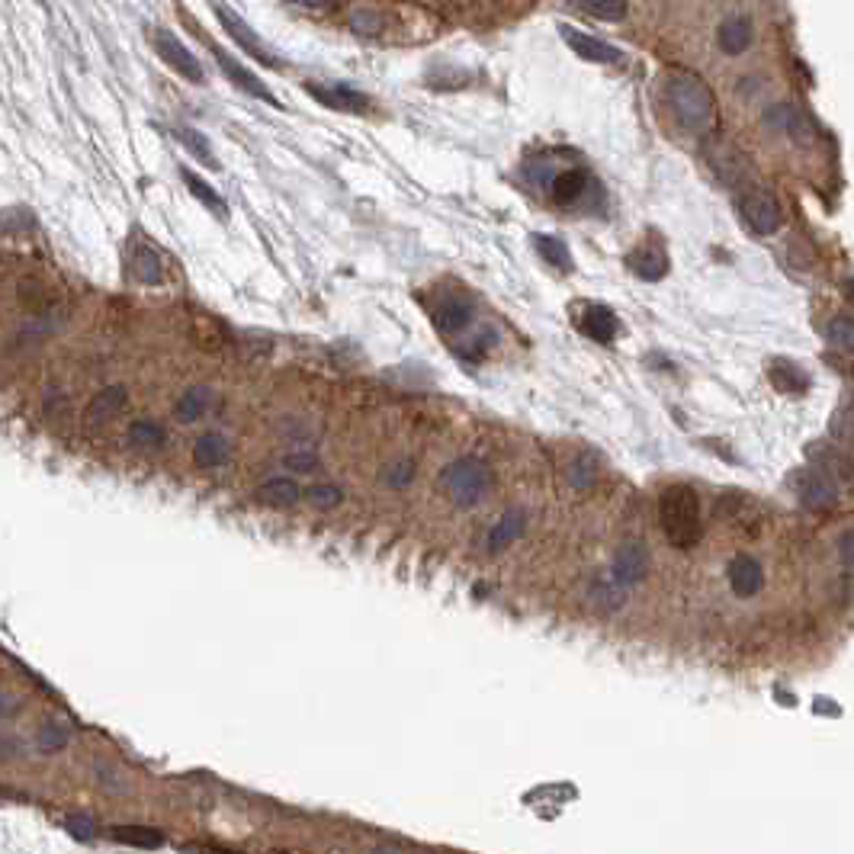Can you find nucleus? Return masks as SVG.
<instances>
[{
  "label": "nucleus",
  "mask_w": 854,
  "mask_h": 854,
  "mask_svg": "<svg viewBox=\"0 0 854 854\" xmlns=\"http://www.w3.org/2000/svg\"><path fill=\"white\" fill-rule=\"evenodd\" d=\"M646 562H649V556H646L643 543H636V540L623 543L617 549V556H614V572H610L614 585H620V588L639 585V582H643V575H646Z\"/></svg>",
  "instance_id": "9b49d317"
},
{
  "label": "nucleus",
  "mask_w": 854,
  "mask_h": 854,
  "mask_svg": "<svg viewBox=\"0 0 854 854\" xmlns=\"http://www.w3.org/2000/svg\"><path fill=\"white\" fill-rule=\"evenodd\" d=\"M729 588L739 594V598H755V594L765 588V569L761 562L752 556H736L729 562Z\"/></svg>",
  "instance_id": "2eb2a0df"
},
{
  "label": "nucleus",
  "mask_w": 854,
  "mask_h": 854,
  "mask_svg": "<svg viewBox=\"0 0 854 854\" xmlns=\"http://www.w3.org/2000/svg\"><path fill=\"white\" fill-rule=\"evenodd\" d=\"M305 90H309V94L322 106H331V110H341V113H366V110H370V97L360 94V90H354V87L309 81V84H305Z\"/></svg>",
  "instance_id": "9d476101"
},
{
  "label": "nucleus",
  "mask_w": 854,
  "mask_h": 854,
  "mask_svg": "<svg viewBox=\"0 0 854 854\" xmlns=\"http://www.w3.org/2000/svg\"><path fill=\"white\" fill-rule=\"evenodd\" d=\"M533 248H537V254L543 257L546 264H553L559 270H572V254L566 248V241H559L553 235H533Z\"/></svg>",
  "instance_id": "bb28decb"
},
{
  "label": "nucleus",
  "mask_w": 854,
  "mask_h": 854,
  "mask_svg": "<svg viewBox=\"0 0 854 854\" xmlns=\"http://www.w3.org/2000/svg\"><path fill=\"white\" fill-rule=\"evenodd\" d=\"M434 325L444 331V334H460L472 325V318H476V305H472L469 296H460V293H450L444 296L437 305H434Z\"/></svg>",
  "instance_id": "1a4fd4ad"
},
{
  "label": "nucleus",
  "mask_w": 854,
  "mask_h": 854,
  "mask_svg": "<svg viewBox=\"0 0 854 854\" xmlns=\"http://www.w3.org/2000/svg\"><path fill=\"white\" fill-rule=\"evenodd\" d=\"M354 29H360V33H376V29H379V17H373V13H357V17H354Z\"/></svg>",
  "instance_id": "4c0bfd02"
},
{
  "label": "nucleus",
  "mask_w": 854,
  "mask_h": 854,
  "mask_svg": "<svg viewBox=\"0 0 854 854\" xmlns=\"http://www.w3.org/2000/svg\"><path fill=\"white\" fill-rule=\"evenodd\" d=\"M594 476H598V460H594V456H575L569 466V482L575 488H588Z\"/></svg>",
  "instance_id": "72a5a7b5"
},
{
  "label": "nucleus",
  "mask_w": 854,
  "mask_h": 854,
  "mask_svg": "<svg viewBox=\"0 0 854 854\" xmlns=\"http://www.w3.org/2000/svg\"><path fill=\"white\" fill-rule=\"evenodd\" d=\"M829 341L845 350V354H854V318L848 315H838L829 322Z\"/></svg>",
  "instance_id": "473e14b6"
},
{
  "label": "nucleus",
  "mask_w": 854,
  "mask_h": 854,
  "mask_svg": "<svg viewBox=\"0 0 854 854\" xmlns=\"http://www.w3.org/2000/svg\"><path fill=\"white\" fill-rule=\"evenodd\" d=\"M341 498H344V495H341L338 485H309V488H305V501H309V505L318 508V511L338 508Z\"/></svg>",
  "instance_id": "2f4dec72"
},
{
  "label": "nucleus",
  "mask_w": 854,
  "mask_h": 854,
  "mask_svg": "<svg viewBox=\"0 0 854 854\" xmlns=\"http://www.w3.org/2000/svg\"><path fill=\"white\" fill-rule=\"evenodd\" d=\"M668 106L671 116L684 129L694 135H707L716 126V100L713 90L697 78V74H671L668 78Z\"/></svg>",
  "instance_id": "f257e3e1"
},
{
  "label": "nucleus",
  "mask_w": 854,
  "mask_h": 854,
  "mask_svg": "<svg viewBox=\"0 0 854 854\" xmlns=\"http://www.w3.org/2000/svg\"><path fill=\"white\" fill-rule=\"evenodd\" d=\"M68 832L74 838H81V842H90V838H94V822H90L87 816H74V819H68Z\"/></svg>",
  "instance_id": "e433bc0d"
},
{
  "label": "nucleus",
  "mask_w": 854,
  "mask_h": 854,
  "mask_svg": "<svg viewBox=\"0 0 854 854\" xmlns=\"http://www.w3.org/2000/svg\"><path fill=\"white\" fill-rule=\"evenodd\" d=\"M68 739H71V729L65 723H58V720H45L39 726V732H36L39 752H61L68 745Z\"/></svg>",
  "instance_id": "c756f323"
},
{
  "label": "nucleus",
  "mask_w": 854,
  "mask_h": 854,
  "mask_svg": "<svg viewBox=\"0 0 854 854\" xmlns=\"http://www.w3.org/2000/svg\"><path fill=\"white\" fill-rule=\"evenodd\" d=\"M659 521L671 546L691 549L700 540V498L691 485H668L659 498Z\"/></svg>",
  "instance_id": "f03ea898"
},
{
  "label": "nucleus",
  "mask_w": 854,
  "mask_h": 854,
  "mask_svg": "<svg viewBox=\"0 0 854 854\" xmlns=\"http://www.w3.org/2000/svg\"><path fill=\"white\" fill-rule=\"evenodd\" d=\"M768 376H771L774 389H781V392H803L806 383H810V376H806L800 366L787 357H774L768 363Z\"/></svg>",
  "instance_id": "4be33fe9"
},
{
  "label": "nucleus",
  "mask_w": 854,
  "mask_h": 854,
  "mask_svg": "<svg viewBox=\"0 0 854 854\" xmlns=\"http://www.w3.org/2000/svg\"><path fill=\"white\" fill-rule=\"evenodd\" d=\"M524 527H527V514L524 511H508L492 527V533H488V553H501V549H508L524 533Z\"/></svg>",
  "instance_id": "412c9836"
},
{
  "label": "nucleus",
  "mask_w": 854,
  "mask_h": 854,
  "mask_svg": "<svg viewBox=\"0 0 854 854\" xmlns=\"http://www.w3.org/2000/svg\"><path fill=\"white\" fill-rule=\"evenodd\" d=\"M254 498L267 508H293L302 498V488L296 485V479H267L264 485H257Z\"/></svg>",
  "instance_id": "f3484780"
},
{
  "label": "nucleus",
  "mask_w": 854,
  "mask_h": 854,
  "mask_svg": "<svg viewBox=\"0 0 854 854\" xmlns=\"http://www.w3.org/2000/svg\"><path fill=\"white\" fill-rule=\"evenodd\" d=\"M800 501L810 511H832L838 505V485L829 472L822 469H806L800 472V485H797Z\"/></svg>",
  "instance_id": "6e6552de"
},
{
  "label": "nucleus",
  "mask_w": 854,
  "mask_h": 854,
  "mask_svg": "<svg viewBox=\"0 0 854 854\" xmlns=\"http://www.w3.org/2000/svg\"><path fill=\"white\" fill-rule=\"evenodd\" d=\"M588 183H591V174L582 171V167H562V171H556L553 183H549V193H553L556 203H575L585 196Z\"/></svg>",
  "instance_id": "dca6fc26"
},
{
  "label": "nucleus",
  "mask_w": 854,
  "mask_h": 854,
  "mask_svg": "<svg viewBox=\"0 0 854 854\" xmlns=\"http://www.w3.org/2000/svg\"><path fill=\"white\" fill-rule=\"evenodd\" d=\"M440 492H444L456 508H472L485 498V492L492 488V472L476 456H463V460H453L440 469Z\"/></svg>",
  "instance_id": "7ed1b4c3"
},
{
  "label": "nucleus",
  "mask_w": 854,
  "mask_h": 854,
  "mask_svg": "<svg viewBox=\"0 0 854 854\" xmlns=\"http://www.w3.org/2000/svg\"><path fill=\"white\" fill-rule=\"evenodd\" d=\"M838 556H842L845 566L854 569V533H845L842 537V546H838Z\"/></svg>",
  "instance_id": "58836bf2"
},
{
  "label": "nucleus",
  "mask_w": 854,
  "mask_h": 854,
  "mask_svg": "<svg viewBox=\"0 0 854 854\" xmlns=\"http://www.w3.org/2000/svg\"><path fill=\"white\" fill-rule=\"evenodd\" d=\"M212 13H216V17L222 20L225 33L232 36V39L241 45L244 52H248V55H254L257 61H261V65H267V68H283V65H286V61H283L277 52H273L270 45H267L261 36H257L254 29H251L248 23H244V20L238 17V13L232 10V7H222V4H216V7H212Z\"/></svg>",
  "instance_id": "39448f33"
},
{
  "label": "nucleus",
  "mask_w": 854,
  "mask_h": 854,
  "mask_svg": "<svg viewBox=\"0 0 854 854\" xmlns=\"http://www.w3.org/2000/svg\"><path fill=\"white\" fill-rule=\"evenodd\" d=\"M742 216L752 225V232L758 235H774L781 228V206H777L774 193L768 190H749L742 200Z\"/></svg>",
  "instance_id": "423d86ee"
},
{
  "label": "nucleus",
  "mask_w": 854,
  "mask_h": 854,
  "mask_svg": "<svg viewBox=\"0 0 854 854\" xmlns=\"http://www.w3.org/2000/svg\"><path fill=\"white\" fill-rule=\"evenodd\" d=\"M707 161H710L713 171L720 174V180H726V183H736L739 174H742L739 151L732 148V145H726V142H720V139H710V142H707Z\"/></svg>",
  "instance_id": "a211bd4d"
},
{
  "label": "nucleus",
  "mask_w": 854,
  "mask_h": 854,
  "mask_svg": "<svg viewBox=\"0 0 854 854\" xmlns=\"http://www.w3.org/2000/svg\"><path fill=\"white\" fill-rule=\"evenodd\" d=\"M716 39H720V49L726 55H742L752 45V23L745 17H726L720 23V33H716Z\"/></svg>",
  "instance_id": "6ab92c4d"
},
{
  "label": "nucleus",
  "mask_w": 854,
  "mask_h": 854,
  "mask_svg": "<svg viewBox=\"0 0 854 854\" xmlns=\"http://www.w3.org/2000/svg\"><path fill=\"white\" fill-rule=\"evenodd\" d=\"M171 135H174V142L183 148V151H190V155L196 158V161H203L209 171H219V158L212 155V145H209V139L203 132H196V129H190V126H174L171 129Z\"/></svg>",
  "instance_id": "aec40b11"
},
{
  "label": "nucleus",
  "mask_w": 854,
  "mask_h": 854,
  "mask_svg": "<svg viewBox=\"0 0 854 854\" xmlns=\"http://www.w3.org/2000/svg\"><path fill=\"white\" fill-rule=\"evenodd\" d=\"M129 444L139 450H158L164 444V427L155 421H132L129 424Z\"/></svg>",
  "instance_id": "c85d7f7f"
},
{
  "label": "nucleus",
  "mask_w": 854,
  "mask_h": 854,
  "mask_svg": "<svg viewBox=\"0 0 854 854\" xmlns=\"http://www.w3.org/2000/svg\"><path fill=\"white\" fill-rule=\"evenodd\" d=\"M113 838L116 842H126V845H135V848H158L164 838H161V832H155V829H139V826H116L113 829Z\"/></svg>",
  "instance_id": "7c9ffc66"
},
{
  "label": "nucleus",
  "mask_w": 854,
  "mask_h": 854,
  "mask_svg": "<svg viewBox=\"0 0 854 854\" xmlns=\"http://www.w3.org/2000/svg\"><path fill=\"white\" fill-rule=\"evenodd\" d=\"M180 177H183V183H187V190H190V193L196 196V200H200V203L212 212V216L222 219V222L228 219V206L222 203V196H219L216 190H212L203 177H196V174L190 171V167H180Z\"/></svg>",
  "instance_id": "b1692460"
},
{
  "label": "nucleus",
  "mask_w": 854,
  "mask_h": 854,
  "mask_svg": "<svg viewBox=\"0 0 854 854\" xmlns=\"http://www.w3.org/2000/svg\"><path fill=\"white\" fill-rule=\"evenodd\" d=\"M411 476H415V463L411 460H392L386 469H383V485L389 488H405L411 482Z\"/></svg>",
  "instance_id": "f704fd0d"
},
{
  "label": "nucleus",
  "mask_w": 854,
  "mask_h": 854,
  "mask_svg": "<svg viewBox=\"0 0 854 854\" xmlns=\"http://www.w3.org/2000/svg\"><path fill=\"white\" fill-rule=\"evenodd\" d=\"M286 463H289V466H296V469H315V456H302V453H296V456H289Z\"/></svg>",
  "instance_id": "ea45409f"
},
{
  "label": "nucleus",
  "mask_w": 854,
  "mask_h": 854,
  "mask_svg": "<svg viewBox=\"0 0 854 854\" xmlns=\"http://www.w3.org/2000/svg\"><path fill=\"white\" fill-rule=\"evenodd\" d=\"M129 277L135 283H158L161 280V261L155 248H148V244H139V248L132 251L129 257Z\"/></svg>",
  "instance_id": "393cba45"
},
{
  "label": "nucleus",
  "mask_w": 854,
  "mask_h": 854,
  "mask_svg": "<svg viewBox=\"0 0 854 854\" xmlns=\"http://www.w3.org/2000/svg\"><path fill=\"white\" fill-rule=\"evenodd\" d=\"M630 270L636 273V277L655 283V280H662L668 273V257L659 248H636L630 254Z\"/></svg>",
  "instance_id": "5701e85b"
},
{
  "label": "nucleus",
  "mask_w": 854,
  "mask_h": 854,
  "mask_svg": "<svg viewBox=\"0 0 854 854\" xmlns=\"http://www.w3.org/2000/svg\"><path fill=\"white\" fill-rule=\"evenodd\" d=\"M559 33H562V39L569 42V49H572L578 58L598 61V65H614V61H620V49H614V45L604 42V39L585 36V33H578V29H572V26H562Z\"/></svg>",
  "instance_id": "ddd939ff"
},
{
  "label": "nucleus",
  "mask_w": 854,
  "mask_h": 854,
  "mask_svg": "<svg viewBox=\"0 0 854 854\" xmlns=\"http://www.w3.org/2000/svg\"><path fill=\"white\" fill-rule=\"evenodd\" d=\"M126 399H129V392H126V386H106V389H100V395H94V399H90V405H87V411H84V424L87 427H103V424H110L122 408H126Z\"/></svg>",
  "instance_id": "4468645a"
},
{
  "label": "nucleus",
  "mask_w": 854,
  "mask_h": 854,
  "mask_svg": "<svg viewBox=\"0 0 854 854\" xmlns=\"http://www.w3.org/2000/svg\"><path fill=\"white\" fill-rule=\"evenodd\" d=\"M209 49H212V58L219 61V68H222V74L228 81H232L238 90H244V94H251L254 100H264V103H270V106H277L280 100L273 97V90L257 78V74H251L248 68L244 65H238V61L232 58V55H225V49H219L216 42H209Z\"/></svg>",
  "instance_id": "0eeeda50"
},
{
  "label": "nucleus",
  "mask_w": 854,
  "mask_h": 854,
  "mask_svg": "<svg viewBox=\"0 0 854 854\" xmlns=\"http://www.w3.org/2000/svg\"><path fill=\"white\" fill-rule=\"evenodd\" d=\"M193 456L200 466H222L228 460V440L222 434H203L196 440Z\"/></svg>",
  "instance_id": "cd10ccee"
},
{
  "label": "nucleus",
  "mask_w": 854,
  "mask_h": 854,
  "mask_svg": "<svg viewBox=\"0 0 854 854\" xmlns=\"http://www.w3.org/2000/svg\"><path fill=\"white\" fill-rule=\"evenodd\" d=\"M578 328H582L585 338L598 341V344H610L620 334V318L610 312L604 302H585Z\"/></svg>",
  "instance_id": "f8f14e48"
},
{
  "label": "nucleus",
  "mask_w": 854,
  "mask_h": 854,
  "mask_svg": "<svg viewBox=\"0 0 854 854\" xmlns=\"http://www.w3.org/2000/svg\"><path fill=\"white\" fill-rule=\"evenodd\" d=\"M575 10L588 13V17H598V20H623L627 17V4H575Z\"/></svg>",
  "instance_id": "c9c22d12"
},
{
  "label": "nucleus",
  "mask_w": 854,
  "mask_h": 854,
  "mask_svg": "<svg viewBox=\"0 0 854 854\" xmlns=\"http://www.w3.org/2000/svg\"><path fill=\"white\" fill-rule=\"evenodd\" d=\"M209 399H212V392L206 389V386H193V389H187L177 399V408H174V415H177V421L180 424H193V421H200L203 415H206V408H209Z\"/></svg>",
  "instance_id": "a878e982"
},
{
  "label": "nucleus",
  "mask_w": 854,
  "mask_h": 854,
  "mask_svg": "<svg viewBox=\"0 0 854 854\" xmlns=\"http://www.w3.org/2000/svg\"><path fill=\"white\" fill-rule=\"evenodd\" d=\"M151 49L158 52V58L164 61L167 68H174L180 78H187V81H193V84H203V65H200V58H196L187 45H183L171 29H151Z\"/></svg>",
  "instance_id": "20e7f679"
}]
</instances>
